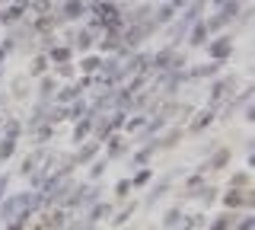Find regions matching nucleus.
<instances>
[{
    "mask_svg": "<svg viewBox=\"0 0 255 230\" xmlns=\"http://www.w3.org/2000/svg\"><path fill=\"white\" fill-rule=\"evenodd\" d=\"M233 230H255V218H243V221H233Z\"/></svg>",
    "mask_w": 255,
    "mask_h": 230,
    "instance_id": "nucleus-37",
    "label": "nucleus"
},
{
    "mask_svg": "<svg viewBox=\"0 0 255 230\" xmlns=\"http://www.w3.org/2000/svg\"><path fill=\"white\" fill-rule=\"evenodd\" d=\"M153 154H156V144H147V147H140L137 154L131 157V163H134V166H147V163H150V157H153Z\"/></svg>",
    "mask_w": 255,
    "mask_h": 230,
    "instance_id": "nucleus-16",
    "label": "nucleus"
},
{
    "mask_svg": "<svg viewBox=\"0 0 255 230\" xmlns=\"http://www.w3.org/2000/svg\"><path fill=\"white\" fill-rule=\"evenodd\" d=\"M125 150H128L125 138H122V134H115V131H112L109 138H106V160H115V157H125Z\"/></svg>",
    "mask_w": 255,
    "mask_h": 230,
    "instance_id": "nucleus-5",
    "label": "nucleus"
},
{
    "mask_svg": "<svg viewBox=\"0 0 255 230\" xmlns=\"http://www.w3.org/2000/svg\"><path fill=\"white\" fill-rule=\"evenodd\" d=\"M64 118H67V106H51L45 112V122L48 125H58V122H64Z\"/></svg>",
    "mask_w": 255,
    "mask_h": 230,
    "instance_id": "nucleus-21",
    "label": "nucleus"
},
{
    "mask_svg": "<svg viewBox=\"0 0 255 230\" xmlns=\"http://www.w3.org/2000/svg\"><path fill=\"white\" fill-rule=\"evenodd\" d=\"M233 221H236V214L227 211V214H220V218H214L211 224H207V230H233Z\"/></svg>",
    "mask_w": 255,
    "mask_h": 230,
    "instance_id": "nucleus-13",
    "label": "nucleus"
},
{
    "mask_svg": "<svg viewBox=\"0 0 255 230\" xmlns=\"http://www.w3.org/2000/svg\"><path fill=\"white\" fill-rule=\"evenodd\" d=\"M143 122H147V115H134V118H125V131L131 134V131H137L143 128Z\"/></svg>",
    "mask_w": 255,
    "mask_h": 230,
    "instance_id": "nucleus-33",
    "label": "nucleus"
},
{
    "mask_svg": "<svg viewBox=\"0 0 255 230\" xmlns=\"http://www.w3.org/2000/svg\"><path fill=\"white\" fill-rule=\"evenodd\" d=\"M134 211H137V205H128V208H122V211H118V218H112V224H128V221H131L134 218Z\"/></svg>",
    "mask_w": 255,
    "mask_h": 230,
    "instance_id": "nucleus-27",
    "label": "nucleus"
},
{
    "mask_svg": "<svg viewBox=\"0 0 255 230\" xmlns=\"http://www.w3.org/2000/svg\"><path fill=\"white\" fill-rule=\"evenodd\" d=\"M169 186H172V179H169V176H166V179H159V182H156V186H153V192H150V195H147V205H156V202H159V198H163L166 192H169Z\"/></svg>",
    "mask_w": 255,
    "mask_h": 230,
    "instance_id": "nucleus-12",
    "label": "nucleus"
},
{
    "mask_svg": "<svg viewBox=\"0 0 255 230\" xmlns=\"http://www.w3.org/2000/svg\"><path fill=\"white\" fill-rule=\"evenodd\" d=\"M125 118H128V112L125 109H115L109 118H106V125H109V131H122L125 128Z\"/></svg>",
    "mask_w": 255,
    "mask_h": 230,
    "instance_id": "nucleus-19",
    "label": "nucleus"
},
{
    "mask_svg": "<svg viewBox=\"0 0 255 230\" xmlns=\"http://www.w3.org/2000/svg\"><path fill=\"white\" fill-rule=\"evenodd\" d=\"M99 147H102V141H86L83 147H80V154L74 157V163H90V160H96V154H99Z\"/></svg>",
    "mask_w": 255,
    "mask_h": 230,
    "instance_id": "nucleus-9",
    "label": "nucleus"
},
{
    "mask_svg": "<svg viewBox=\"0 0 255 230\" xmlns=\"http://www.w3.org/2000/svg\"><path fill=\"white\" fill-rule=\"evenodd\" d=\"M109 214H112V205H109V202H93V205H90V218H86V221H90V224H96V221L109 218Z\"/></svg>",
    "mask_w": 255,
    "mask_h": 230,
    "instance_id": "nucleus-11",
    "label": "nucleus"
},
{
    "mask_svg": "<svg viewBox=\"0 0 255 230\" xmlns=\"http://www.w3.org/2000/svg\"><path fill=\"white\" fill-rule=\"evenodd\" d=\"M54 90H58V83H54V77H42V99H51L54 96Z\"/></svg>",
    "mask_w": 255,
    "mask_h": 230,
    "instance_id": "nucleus-29",
    "label": "nucleus"
},
{
    "mask_svg": "<svg viewBox=\"0 0 255 230\" xmlns=\"http://www.w3.org/2000/svg\"><path fill=\"white\" fill-rule=\"evenodd\" d=\"M96 13H99V26L102 22H112V19H118V10H115V3H96Z\"/></svg>",
    "mask_w": 255,
    "mask_h": 230,
    "instance_id": "nucleus-14",
    "label": "nucleus"
},
{
    "mask_svg": "<svg viewBox=\"0 0 255 230\" xmlns=\"http://www.w3.org/2000/svg\"><path fill=\"white\" fill-rule=\"evenodd\" d=\"M74 45H77L80 51H86V48H90V45H93V38H90V32H80V35L74 38Z\"/></svg>",
    "mask_w": 255,
    "mask_h": 230,
    "instance_id": "nucleus-35",
    "label": "nucleus"
},
{
    "mask_svg": "<svg viewBox=\"0 0 255 230\" xmlns=\"http://www.w3.org/2000/svg\"><path fill=\"white\" fill-rule=\"evenodd\" d=\"M223 205H227L230 211H236V208H252L255 198H252L249 189H230V192L223 195Z\"/></svg>",
    "mask_w": 255,
    "mask_h": 230,
    "instance_id": "nucleus-2",
    "label": "nucleus"
},
{
    "mask_svg": "<svg viewBox=\"0 0 255 230\" xmlns=\"http://www.w3.org/2000/svg\"><path fill=\"white\" fill-rule=\"evenodd\" d=\"M182 3H185V0H175V6H182Z\"/></svg>",
    "mask_w": 255,
    "mask_h": 230,
    "instance_id": "nucleus-43",
    "label": "nucleus"
},
{
    "mask_svg": "<svg viewBox=\"0 0 255 230\" xmlns=\"http://www.w3.org/2000/svg\"><path fill=\"white\" fill-rule=\"evenodd\" d=\"M93 122H96V118H93L90 112H86L83 118H77V125H74V141H77V144H80V141H86V138H90V131H93Z\"/></svg>",
    "mask_w": 255,
    "mask_h": 230,
    "instance_id": "nucleus-10",
    "label": "nucleus"
},
{
    "mask_svg": "<svg viewBox=\"0 0 255 230\" xmlns=\"http://www.w3.org/2000/svg\"><path fill=\"white\" fill-rule=\"evenodd\" d=\"M45 70H48V58H35V61H32V67H29V74L32 77H42Z\"/></svg>",
    "mask_w": 255,
    "mask_h": 230,
    "instance_id": "nucleus-34",
    "label": "nucleus"
},
{
    "mask_svg": "<svg viewBox=\"0 0 255 230\" xmlns=\"http://www.w3.org/2000/svg\"><path fill=\"white\" fill-rule=\"evenodd\" d=\"M207 32H211V29H207V22H198V26L191 29V38H188V42L191 45H204L207 42Z\"/></svg>",
    "mask_w": 255,
    "mask_h": 230,
    "instance_id": "nucleus-23",
    "label": "nucleus"
},
{
    "mask_svg": "<svg viewBox=\"0 0 255 230\" xmlns=\"http://www.w3.org/2000/svg\"><path fill=\"white\" fill-rule=\"evenodd\" d=\"M191 198H198L201 205H214V198H217V189H214V186H207V182H204V186L198 189V192L191 195Z\"/></svg>",
    "mask_w": 255,
    "mask_h": 230,
    "instance_id": "nucleus-20",
    "label": "nucleus"
},
{
    "mask_svg": "<svg viewBox=\"0 0 255 230\" xmlns=\"http://www.w3.org/2000/svg\"><path fill=\"white\" fill-rule=\"evenodd\" d=\"M214 118H217V115H214V106H204V109H201V112H198L195 118H191V125H188V128H191V131H195V134H198V131H204V128H211V125H214Z\"/></svg>",
    "mask_w": 255,
    "mask_h": 230,
    "instance_id": "nucleus-7",
    "label": "nucleus"
},
{
    "mask_svg": "<svg viewBox=\"0 0 255 230\" xmlns=\"http://www.w3.org/2000/svg\"><path fill=\"white\" fill-rule=\"evenodd\" d=\"M48 61H54V64H64V61H70V48H67V45H51V51H48Z\"/></svg>",
    "mask_w": 255,
    "mask_h": 230,
    "instance_id": "nucleus-17",
    "label": "nucleus"
},
{
    "mask_svg": "<svg viewBox=\"0 0 255 230\" xmlns=\"http://www.w3.org/2000/svg\"><path fill=\"white\" fill-rule=\"evenodd\" d=\"M150 179H153V170H150V166H140V170L131 176V189H143Z\"/></svg>",
    "mask_w": 255,
    "mask_h": 230,
    "instance_id": "nucleus-15",
    "label": "nucleus"
},
{
    "mask_svg": "<svg viewBox=\"0 0 255 230\" xmlns=\"http://www.w3.org/2000/svg\"><path fill=\"white\" fill-rule=\"evenodd\" d=\"M13 154H16V138H3V141H0V163L10 160Z\"/></svg>",
    "mask_w": 255,
    "mask_h": 230,
    "instance_id": "nucleus-26",
    "label": "nucleus"
},
{
    "mask_svg": "<svg viewBox=\"0 0 255 230\" xmlns=\"http://www.w3.org/2000/svg\"><path fill=\"white\" fill-rule=\"evenodd\" d=\"M179 138H182V131H179V128H172L169 134H166V138L153 141V144H156V147H172V144H175V141H179Z\"/></svg>",
    "mask_w": 255,
    "mask_h": 230,
    "instance_id": "nucleus-32",
    "label": "nucleus"
},
{
    "mask_svg": "<svg viewBox=\"0 0 255 230\" xmlns=\"http://www.w3.org/2000/svg\"><path fill=\"white\" fill-rule=\"evenodd\" d=\"M64 16H67V19H77V16H83V3H80V0H70V3L64 6Z\"/></svg>",
    "mask_w": 255,
    "mask_h": 230,
    "instance_id": "nucleus-30",
    "label": "nucleus"
},
{
    "mask_svg": "<svg viewBox=\"0 0 255 230\" xmlns=\"http://www.w3.org/2000/svg\"><path fill=\"white\" fill-rule=\"evenodd\" d=\"M230 160H233V154H230L227 147H217L211 157H207V163L201 166V173H207V170H214V173H217V170H227Z\"/></svg>",
    "mask_w": 255,
    "mask_h": 230,
    "instance_id": "nucleus-4",
    "label": "nucleus"
},
{
    "mask_svg": "<svg viewBox=\"0 0 255 230\" xmlns=\"http://www.w3.org/2000/svg\"><path fill=\"white\" fill-rule=\"evenodd\" d=\"M64 224H67V211H64V208H54V211L45 214V221L38 224V230H61Z\"/></svg>",
    "mask_w": 255,
    "mask_h": 230,
    "instance_id": "nucleus-6",
    "label": "nucleus"
},
{
    "mask_svg": "<svg viewBox=\"0 0 255 230\" xmlns=\"http://www.w3.org/2000/svg\"><path fill=\"white\" fill-rule=\"evenodd\" d=\"M112 48H118V38L115 35H109L106 42H102V51H112Z\"/></svg>",
    "mask_w": 255,
    "mask_h": 230,
    "instance_id": "nucleus-41",
    "label": "nucleus"
},
{
    "mask_svg": "<svg viewBox=\"0 0 255 230\" xmlns=\"http://www.w3.org/2000/svg\"><path fill=\"white\" fill-rule=\"evenodd\" d=\"M86 112H90V106H86L83 99H74V102H67V118H74V122H77V118H83Z\"/></svg>",
    "mask_w": 255,
    "mask_h": 230,
    "instance_id": "nucleus-18",
    "label": "nucleus"
},
{
    "mask_svg": "<svg viewBox=\"0 0 255 230\" xmlns=\"http://www.w3.org/2000/svg\"><path fill=\"white\" fill-rule=\"evenodd\" d=\"M83 96V86L80 83H70V86H61V90H54V99H58V106H67V102H74Z\"/></svg>",
    "mask_w": 255,
    "mask_h": 230,
    "instance_id": "nucleus-8",
    "label": "nucleus"
},
{
    "mask_svg": "<svg viewBox=\"0 0 255 230\" xmlns=\"http://www.w3.org/2000/svg\"><path fill=\"white\" fill-rule=\"evenodd\" d=\"M42 157H45L42 150H35V154H29L26 160H22V166H19V173H22V176H29V173H32V170H35V166H38V160H42Z\"/></svg>",
    "mask_w": 255,
    "mask_h": 230,
    "instance_id": "nucleus-24",
    "label": "nucleus"
},
{
    "mask_svg": "<svg viewBox=\"0 0 255 230\" xmlns=\"http://www.w3.org/2000/svg\"><path fill=\"white\" fill-rule=\"evenodd\" d=\"M6 182H10V179H6L3 173H0V192H3V189H6Z\"/></svg>",
    "mask_w": 255,
    "mask_h": 230,
    "instance_id": "nucleus-42",
    "label": "nucleus"
},
{
    "mask_svg": "<svg viewBox=\"0 0 255 230\" xmlns=\"http://www.w3.org/2000/svg\"><path fill=\"white\" fill-rule=\"evenodd\" d=\"M115 195L118 198H128V195H131V179H122V182H118V186H115Z\"/></svg>",
    "mask_w": 255,
    "mask_h": 230,
    "instance_id": "nucleus-36",
    "label": "nucleus"
},
{
    "mask_svg": "<svg viewBox=\"0 0 255 230\" xmlns=\"http://www.w3.org/2000/svg\"><path fill=\"white\" fill-rule=\"evenodd\" d=\"M3 125V138H16L19 141V134H22V125L16 122V118H6V122H0Z\"/></svg>",
    "mask_w": 255,
    "mask_h": 230,
    "instance_id": "nucleus-25",
    "label": "nucleus"
},
{
    "mask_svg": "<svg viewBox=\"0 0 255 230\" xmlns=\"http://www.w3.org/2000/svg\"><path fill=\"white\" fill-rule=\"evenodd\" d=\"M169 16H172V6H163V10L156 13V22H166V19H169Z\"/></svg>",
    "mask_w": 255,
    "mask_h": 230,
    "instance_id": "nucleus-40",
    "label": "nucleus"
},
{
    "mask_svg": "<svg viewBox=\"0 0 255 230\" xmlns=\"http://www.w3.org/2000/svg\"><path fill=\"white\" fill-rule=\"evenodd\" d=\"M233 90H236V77H223V80L211 83V93H207V106H217L223 96H233Z\"/></svg>",
    "mask_w": 255,
    "mask_h": 230,
    "instance_id": "nucleus-1",
    "label": "nucleus"
},
{
    "mask_svg": "<svg viewBox=\"0 0 255 230\" xmlns=\"http://www.w3.org/2000/svg\"><path fill=\"white\" fill-rule=\"evenodd\" d=\"M252 186V176H249V170H243V173H233L230 176V189H249Z\"/></svg>",
    "mask_w": 255,
    "mask_h": 230,
    "instance_id": "nucleus-22",
    "label": "nucleus"
},
{
    "mask_svg": "<svg viewBox=\"0 0 255 230\" xmlns=\"http://www.w3.org/2000/svg\"><path fill=\"white\" fill-rule=\"evenodd\" d=\"M182 221V208H172V211H166V218H163V227L166 230H172L175 224Z\"/></svg>",
    "mask_w": 255,
    "mask_h": 230,
    "instance_id": "nucleus-31",
    "label": "nucleus"
},
{
    "mask_svg": "<svg viewBox=\"0 0 255 230\" xmlns=\"http://www.w3.org/2000/svg\"><path fill=\"white\" fill-rule=\"evenodd\" d=\"M102 173H106V160H96V163H93V170H90V176H93V179H99Z\"/></svg>",
    "mask_w": 255,
    "mask_h": 230,
    "instance_id": "nucleus-38",
    "label": "nucleus"
},
{
    "mask_svg": "<svg viewBox=\"0 0 255 230\" xmlns=\"http://www.w3.org/2000/svg\"><path fill=\"white\" fill-rule=\"evenodd\" d=\"M207 54H211L214 61H227L230 54H233V38H230V35H220V38H214V42L207 45Z\"/></svg>",
    "mask_w": 255,
    "mask_h": 230,
    "instance_id": "nucleus-3",
    "label": "nucleus"
},
{
    "mask_svg": "<svg viewBox=\"0 0 255 230\" xmlns=\"http://www.w3.org/2000/svg\"><path fill=\"white\" fill-rule=\"evenodd\" d=\"M102 61H106V58H93V54H90V58H83V61H80V70L93 74V70H99V67H102Z\"/></svg>",
    "mask_w": 255,
    "mask_h": 230,
    "instance_id": "nucleus-28",
    "label": "nucleus"
},
{
    "mask_svg": "<svg viewBox=\"0 0 255 230\" xmlns=\"http://www.w3.org/2000/svg\"><path fill=\"white\" fill-rule=\"evenodd\" d=\"M58 74H61V77H74V64H70V61L58 64Z\"/></svg>",
    "mask_w": 255,
    "mask_h": 230,
    "instance_id": "nucleus-39",
    "label": "nucleus"
}]
</instances>
